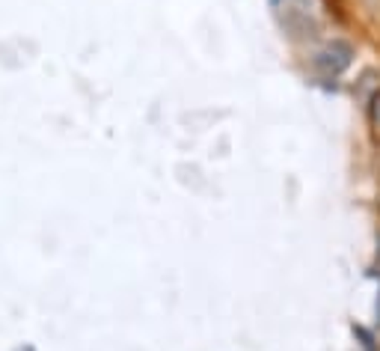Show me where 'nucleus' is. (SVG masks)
I'll use <instances>...</instances> for the list:
<instances>
[{
	"instance_id": "f257e3e1",
	"label": "nucleus",
	"mask_w": 380,
	"mask_h": 351,
	"mask_svg": "<svg viewBox=\"0 0 380 351\" xmlns=\"http://www.w3.org/2000/svg\"><path fill=\"white\" fill-rule=\"evenodd\" d=\"M351 54H354V51H351L348 42H333L330 48H324L318 57H315V66H318L327 78L330 75H339L342 69L351 66Z\"/></svg>"
},
{
	"instance_id": "f03ea898",
	"label": "nucleus",
	"mask_w": 380,
	"mask_h": 351,
	"mask_svg": "<svg viewBox=\"0 0 380 351\" xmlns=\"http://www.w3.org/2000/svg\"><path fill=\"white\" fill-rule=\"evenodd\" d=\"M368 122H372V131H375V137L380 140V89L375 93L372 104H368Z\"/></svg>"
}]
</instances>
